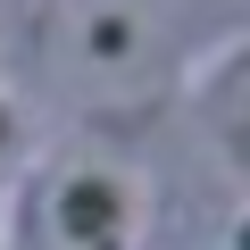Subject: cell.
<instances>
[{
  "label": "cell",
  "instance_id": "cell-1",
  "mask_svg": "<svg viewBox=\"0 0 250 250\" xmlns=\"http://www.w3.org/2000/svg\"><path fill=\"white\" fill-rule=\"evenodd\" d=\"M242 242H250V233H242Z\"/></svg>",
  "mask_w": 250,
  "mask_h": 250
}]
</instances>
